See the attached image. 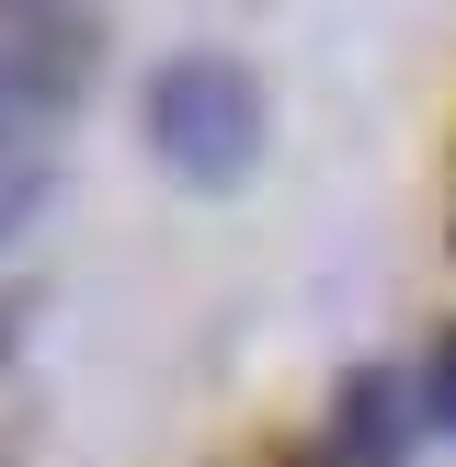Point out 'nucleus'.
Wrapping results in <instances>:
<instances>
[{
	"instance_id": "nucleus-4",
	"label": "nucleus",
	"mask_w": 456,
	"mask_h": 467,
	"mask_svg": "<svg viewBox=\"0 0 456 467\" xmlns=\"http://www.w3.org/2000/svg\"><path fill=\"white\" fill-rule=\"evenodd\" d=\"M35 182H46V171H35V149H23V137L0 126V240H12V228L35 217Z\"/></svg>"
},
{
	"instance_id": "nucleus-2",
	"label": "nucleus",
	"mask_w": 456,
	"mask_h": 467,
	"mask_svg": "<svg viewBox=\"0 0 456 467\" xmlns=\"http://www.w3.org/2000/svg\"><path fill=\"white\" fill-rule=\"evenodd\" d=\"M103 80V23L91 0H0V126L35 149L57 114L91 103Z\"/></svg>"
},
{
	"instance_id": "nucleus-1",
	"label": "nucleus",
	"mask_w": 456,
	"mask_h": 467,
	"mask_svg": "<svg viewBox=\"0 0 456 467\" xmlns=\"http://www.w3.org/2000/svg\"><path fill=\"white\" fill-rule=\"evenodd\" d=\"M263 137H274V103H263V80H251L240 57L182 46V57L149 68V149H160V171H171V182L228 194V182L263 171Z\"/></svg>"
},
{
	"instance_id": "nucleus-5",
	"label": "nucleus",
	"mask_w": 456,
	"mask_h": 467,
	"mask_svg": "<svg viewBox=\"0 0 456 467\" xmlns=\"http://www.w3.org/2000/svg\"><path fill=\"white\" fill-rule=\"evenodd\" d=\"M445 228H456V194H445Z\"/></svg>"
},
{
	"instance_id": "nucleus-3",
	"label": "nucleus",
	"mask_w": 456,
	"mask_h": 467,
	"mask_svg": "<svg viewBox=\"0 0 456 467\" xmlns=\"http://www.w3.org/2000/svg\"><path fill=\"white\" fill-rule=\"evenodd\" d=\"M399 445H410V377L365 365L342 388V467H399Z\"/></svg>"
}]
</instances>
